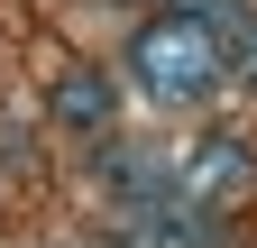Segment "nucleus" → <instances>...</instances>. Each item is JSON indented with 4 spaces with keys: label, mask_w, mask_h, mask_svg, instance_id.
Here are the masks:
<instances>
[{
    "label": "nucleus",
    "mask_w": 257,
    "mask_h": 248,
    "mask_svg": "<svg viewBox=\"0 0 257 248\" xmlns=\"http://www.w3.org/2000/svg\"><path fill=\"white\" fill-rule=\"evenodd\" d=\"M128 83H138V101H156V110H202L211 92L230 83V55H220V37L202 19L156 10V19H138V37H128Z\"/></svg>",
    "instance_id": "f257e3e1"
},
{
    "label": "nucleus",
    "mask_w": 257,
    "mask_h": 248,
    "mask_svg": "<svg viewBox=\"0 0 257 248\" xmlns=\"http://www.w3.org/2000/svg\"><path fill=\"white\" fill-rule=\"evenodd\" d=\"M175 184H184L202 211H239V202L257 193V138H248V129H202V138L175 157Z\"/></svg>",
    "instance_id": "f03ea898"
},
{
    "label": "nucleus",
    "mask_w": 257,
    "mask_h": 248,
    "mask_svg": "<svg viewBox=\"0 0 257 248\" xmlns=\"http://www.w3.org/2000/svg\"><path fill=\"white\" fill-rule=\"evenodd\" d=\"M46 110H55L74 138H110V129H119V83H110L101 65H64L55 92H46Z\"/></svg>",
    "instance_id": "7ed1b4c3"
},
{
    "label": "nucleus",
    "mask_w": 257,
    "mask_h": 248,
    "mask_svg": "<svg viewBox=\"0 0 257 248\" xmlns=\"http://www.w3.org/2000/svg\"><path fill=\"white\" fill-rule=\"evenodd\" d=\"M92 175L110 184V202H138V193H166V184H175V157L110 129V138H92Z\"/></svg>",
    "instance_id": "20e7f679"
},
{
    "label": "nucleus",
    "mask_w": 257,
    "mask_h": 248,
    "mask_svg": "<svg viewBox=\"0 0 257 248\" xmlns=\"http://www.w3.org/2000/svg\"><path fill=\"white\" fill-rule=\"evenodd\" d=\"M0 166H10V175H37V138H28L10 110H0Z\"/></svg>",
    "instance_id": "39448f33"
}]
</instances>
